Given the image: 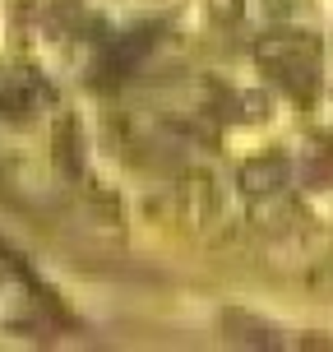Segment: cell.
Masks as SVG:
<instances>
[{"label": "cell", "mask_w": 333, "mask_h": 352, "mask_svg": "<svg viewBox=\"0 0 333 352\" xmlns=\"http://www.w3.org/2000/svg\"><path fill=\"white\" fill-rule=\"evenodd\" d=\"M255 60L264 65H297V60H315V42L306 33H273V37H260L255 42Z\"/></svg>", "instance_id": "6da1fadb"}, {"label": "cell", "mask_w": 333, "mask_h": 352, "mask_svg": "<svg viewBox=\"0 0 333 352\" xmlns=\"http://www.w3.org/2000/svg\"><path fill=\"white\" fill-rule=\"evenodd\" d=\"M236 107H241V111H236L241 121H264V116H268V98H264V93H241Z\"/></svg>", "instance_id": "3957f363"}, {"label": "cell", "mask_w": 333, "mask_h": 352, "mask_svg": "<svg viewBox=\"0 0 333 352\" xmlns=\"http://www.w3.org/2000/svg\"><path fill=\"white\" fill-rule=\"evenodd\" d=\"M282 181H287V162L282 158H255L241 167V186L250 195H273Z\"/></svg>", "instance_id": "7a4b0ae2"}]
</instances>
